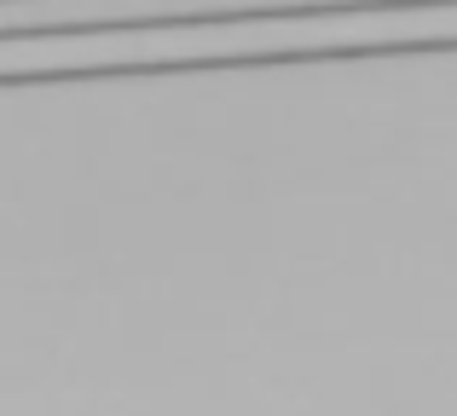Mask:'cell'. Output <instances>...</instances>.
Segmentation results:
<instances>
[{
    "mask_svg": "<svg viewBox=\"0 0 457 416\" xmlns=\"http://www.w3.org/2000/svg\"><path fill=\"white\" fill-rule=\"evenodd\" d=\"M411 46L457 41V6L423 12H336V18L278 23H197L145 35H70V41H0V76H53V69H122V64H203V58H290L347 53V46Z\"/></svg>",
    "mask_w": 457,
    "mask_h": 416,
    "instance_id": "1",
    "label": "cell"
}]
</instances>
